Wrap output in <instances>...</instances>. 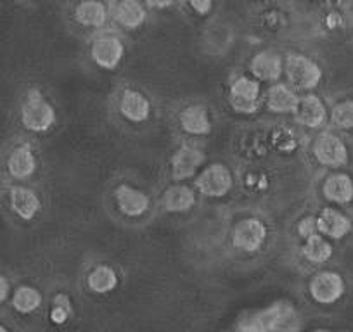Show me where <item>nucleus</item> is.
<instances>
[{
	"instance_id": "nucleus-1",
	"label": "nucleus",
	"mask_w": 353,
	"mask_h": 332,
	"mask_svg": "<svg viewBox=\"0 0 353 332\" xmlns=\"http://www.w3.org/2000/svg\"><path fill=\"white\" fill-rule=\"evenodd\" d=\"M300 317L290 303H276L258 313L244 317L237 332H296Z\"/></svg>"
},
{
	"instance_id": "nucleus-2",
	"label": "nucleus",
	"mask_w": 353,
	"mask_h": 332,
	"mask_svg": "<svg viewBox=\"0 0 353 332\" xmlns=\"http://www.w3.org/2000/svg\"><path fill=\"white\" fill-rule=\"evenodd\" d=\"M21 121L26 130L35 132V134L47 132L54 125L56 111L40 90L33 89L26 94L25 103L21 106Z\"/></svg>"
},
{
	"instance_id": "nucleus-3",
	"label": "nucleus",
	"mask_w": 353,
	"mask_h": 332,
	"mask_svg": "<svg viewBox=\"0 0 353 332\" xmlns=\"http://www.w3.org/2000/svg\"><path fill=\"white\" fill-rule=\"evenodd\" d=\"M284 71H286L288 80L291 85L301 90H312L321 83L322 70L314 59L301 54H291L286 57L284 63Z\"/></svg>"
},
{
	"instance_id": "nucleus-4",
	"label": "nucleus",
	"mask_w": 353,
	"mask_h": 332,
	"mask_svg": "<svg viewBox=\"0 0 353 332\" xmlns=\"http://www.w3.org/2000/svg\"><path fill=\"white\" fill-rule=\"evenodd\" d=\"M232 185V174L225 165L220 163L206 166L196 178V187L206 198H223L229 194Z\"/></svg>"
},
{
	"instance_id": "nucleus-5",
	"label": "nucleus",
	"mask_w": 353,
	"mask_h": 332,
	"mask_svg": "<svg viewBox=\"0 0 353 332\" xmlns=\"http://www.w3.org/2000/svg\"><path fill=\"white\" fill-rule=\"evenodd\" d=\"M310 296L319 304H332L345 294V280L339 273L324 270L310 280Z\"/></svg>"
},
{
	"instance_id": "nucleus-6",
	"label": "nucleus",
	"mask_w": 353,
	"mask_h": 332,
	"mask_svg": "<svg viewBox=\"0 0 353 332\" xmlns=\"http://www.w3.org/2000/svg\"><path fill=\"white\" fill-rule=\"evenodd\" d=\"M267 239V227L258 218H244L234 227L232 244L244 253H254Z\"/></svg>"
},
{
	"instance_id": "nucleus-7",
	"label": "nucleus",
	"mask_w": 353,
	"mask_h": 332,
	"mask_svg": "<svg viewBox=\"0 0 353 332\" xmlns=\"http://www.w3.org/2000/svg\"><path fill=\"white\" fill-rule=\"evenodd\" d=\"M314 156L321 165L329 168H339V166L348 163V149L345 142L334 134H321L314 142Z\"/></svg>"
},
{
	"instance_id": "nucleus-8",
	"label": "nucleus",
	"mask_w": 353,
	"mask_h": 332,
	"mask_svg": "<svg viewBox=\"0 0 353 332\" xmlns=\"http://www.w3.org/2000/svg\"><path fill=\"white\" fill-rule=\"evenodd\" d=\"M125 54V47L120 39L114 35H99L94 39L90 47V56L94 63L103 70H114L121 63Z\"/></svg>"
},
{
	"instance_id": "nucleus-9",
	"label": "nucleus",
	"mask_w": 353,
	"mask_h": 332,
	"mask_svg": "<svg viewBox=\"0 0 353 332\" xmlns=\"http://www.w3.org/2000/svg\"><path fill=\"white\" fill-rule=\"evenodd\" d=\"M250 71L254 80L277 81L284 71V61L274 50H261L251 59Z\"/></svg>"
},
{
	"instance_id": "nucleus-10",
	"label": "nucleus",
	"mask_w": 353,
	"mask_h": 332,
	"mask_svg": "<svg viewBox=\"0 0 353 332\" xmlns=\"http://www.w3.org/2000/svg\"><path fill=\"white\" fill-rule=\"evenodd\" d=\"M205 163V152L192 145H182L172 158V175L175 180H185Z\"/></svg>"
},
{
	"instance_id": "nucleus-11",
	"label": "nucleus",
	"mask_w": 353,
	"mask_h": 332,
	"mask_svg": "<svg viewBox=\"0 0 353 332\" xmlns=\"http://www.w3.org/2000/svg\"><path fill=\"white\" fill-rule=\"evenodd\" d=\"M114 199H117L118 209L125 216L137 218L142 216L149 209V198L139 189H134L132 185L121 184L114 191Z\"/></svg>"
},
{
	"instance_id": "nucleus-12",
	"label": "nucleus",
	"mask_w": 353,
	"mask_h": 332,
	"mask_svg": "<svg viewBox=\"0 0 353 332\" xmlns=\"http://www.w3.org/2000/svg\"><path fill=\"white\" fill-rule=\"evenodd\" d=\"M300 97L296 96L293 89H290L284 83H274L265 96V104L267 110L272 113L284 114V113H296L298 106H300Z\"/></svg>"
},
{
	"instance_id": "nucleus-13",
	"label": "nucleus",
	"mask_w": 353,
	"mask_h": 332,
	"mask_svg": "<svg viewBox=\"0 0 353 332\" xmlns=\"http://www.w3.org/2000/svg\"><path fill=\"white\" fill-rule=\"evenodd\" d=\"M294 118L300 125L308 128H319L327 121V110L324 103L317 96H305L301 97L300 106H298Z\"/></svg>"
},
{
	"instance_id": "nucleus-14",
	"label": "nucleus",
	"mask_w": 353,
	"mask_h": 332,
	"mask_svg": "<svg viewBox=\"0 0 353 332\" xmlns=\"http://www.w3.org/2000/svg\"><path fill=\"white\" fill-rule=\"evenodd\" d=\"M317 229L321 236L331 239H341L352 230V222L346 215L334 208H324L317 216Z\"/></svg>"
},
{
	"instance_id": "nucleus-15",
	"label": "nucleus",
	"mask_w": 353,
	"mask_h": 332,
	"mask_svg": "<svg viewBox=\"0 0 353 332\" xmlns=\"http://www.w3.org/2000/svg\"><path fill=\"white\" fill-rule=\"evenodd\" d=\"M120 113L132 123H144L151 114V104L137 90H125L120 99Z\"/></svg>"
},
{
	"instance_id": "nucleus-16",
	"label": "nucleus",
	"mask_w": 353,
	"mask_h": 332,
	"mask_svg": "<svg viewBox=\"0 0 353 332\" xmlns=\"http://www.w3.org/2000/svg\"><path fill=\"white\" fill-rule=\"evenodd\" d=\"M322 194L327 201L336 205H348L353 201V180L346 174H334L325 178Z\"/></svg>"
},
{
	"instance_id": "nucleus-17",
	"label": "nucleus",
	"mask_w": 353,
	"mask_h": 332,
	"mask_svg": "<svg viewBox=\"0 0 353 332\" xmlns=\"http://www.w3.org/2000/svg\"><path fill=\"white\" fill-rule=\"evenodd\" d=\"M9 203L12 211L23 220H33L40 211V199L32 189L12 187L9 192Z\"/></svg>"
},
{
	"instance_id": "nucleus-18",
	"label": "nucleus",
	"mask_w": 353,
	"mask_h": 332,
	"mask_svg": "<svg viewBox=\"0 0 353 332\" xmlns=\"http://www.w3.org/2000/svg\"><path fill=\"white\" fill-rule=\"evenodd\" d=\"M9 175L18 180L32 177L37 172V158L28 145H19L11 152L8 159Z\"/></svg>"
},
{
	"instance_id": "nucleus-19",
	"label": "nucleus",
	"mask_w": 353,
	"mask_h": 332,
	"mask_svg": "<svg viewBox=\"0 0 353 332\" xmlns=\"http://www.w3.org/2000/svg\"><path fill=\"white\" fill-rule=\"evenodd\" d=\"M182 130L191 135H206L212 130V121L205 106H189L179 116Z\"/></svg>"
},
{
	"instance_id": "nucleus-20",
	"label": "nucleus",
	"mask_w": 353,
	"mask_h": 332,
	"mask_svg": "<svg viewBox=\"0 0 353 332\" xmlns=\"http://www.w3.org/2000/svg\"><path fill=\"white\" fill-rule=\"evenodd\" d=\"M196 205V194L191 187L185 185H173L166 189L163 196V206L170 213H184L189 211Z\"/></svg>"
},
{
	"instance_id": "nucleus-21",
	"label": "nucleus",
	"mask_w": 353,
	"mask_h": 332,
	"mask_svg": "<svg viewBox=\"0 0 353 332\" xmlns=\"http://www.w3.org/2000/svg\"><path fill=\"white\" fill-rule=\"evenodd\" d=\"M148 18V12H145L144 6L141 2H134V0H125L117 4L114 9V19L117 23H120V26L127 30H135L142 25Z\"/></svg>"
},
{
	"instance_id": "nucleus-22",
	"label": "nucleus",
	"mask_w": 353,
	"mask_h": 332,
	"mask_svg": "<svg viewBox=\"0 0 353 332\" xmlns=\"http://www.w3.org/2000/svg\"><path fill=\"white\" fill-rule=\"evenodd\" d=\"M74 19L80 23L81 26H94V28H99L106 23L108 19V11L106 6L103 2H96V0H87V2H81L78 4L77 11H74Z\"/></svg>"
},
{
	"instance_id": "nucleus-23",
	"label": "nucleus",
	"mask_w": 353,
	"mask_h": 332,
	"mask_svg": "<svg viewBox=\"0 0 353 332\" xmlns=\"http://www.w3.org/2000/svg\"><path fill=\"white\" fill-rule=\"evenodd\" d=\"M87 284L97 294H108L117 289L118 273L110 265H99L88 273Z\"/></svg>"
},
{
	"instance_id": "nucleus-24",
	"label": "nucleus",
	"mask_w": 353,
	"mask_h": 332,
	"mask_svg": "<svg viewBox=\"0 0 353 332\" xmlns=\"http://www.w3.org/2000/svg\"><path fill=\"white\" fill-rule=\"evenodd\" d=\"M301 253L310 263L321 265V263H325L332 256V246L329 244L327 239H324V236L315 234V236L308 237L305 240Z\"/></svg>"
},
{
	"instance_id": "nucleus-25",
	"label": "nucleus",
	"mask_w": 353,
	"mask_h": 332,
	"mask_svg": "<svg viewBox=\"0 0 353 332\" xmlns=\"http://www.w3.org/2000/svg\"><path fill=\"white\" fill-rule=\"evenodd\" d=\"M42 304V294L33 286H21L12 296V307L18 313H33Z\"/></svg>"
},
{
	"instance_id": "nucleus-26",
	"label": "nucleus",
	"mask_w": 353,
	"mask_h": 332,
	"mask_svg": "<svg viewBox=\"0 0 353 332\" xmlns=\"http://www.w3.org/2000/svg\"><path fill=\"white\" fill-rule=\"evenodd\" d=\"M230 97L260 103V81L254 80V78L239 76L230 85Z\"/></svg>"
},
{
	"instance_id": "nucleus-27",
	"label": "nucleus",
	"mask_w": 353,
	"mask_h": 332,
	"mask_svg": "<svg viewBox=\"0 0 353 332\" xmlns=\"http://www.w3.org/2000/svg\"><path fill=\"white\" fill-rule=\"evenodd\" d=\"M331 121L341 130L353 128V99L341 101L331 111Z\"/></svg>"
},
{
	"instance_id": "nucleus-28",
	"label": "nucleus",
	"mask_w": 353,
	"mask_h": 332,
	"mask_svg": "<svg viewBox=\"0 0 353 332\" xmlns=\"http://www.w3.org/2000/svg\"><path fill=\"white\" fill-rule=\"evenodd\" d=\"M68 313H70V308H68V298L64 294H59V296L54 300V308L50 311V320L54 324L61 325L68 320Z\"/></svg>"
},
{
	"instance_id": "nucleus-29",
	"label": "nucleus",
	"mask_w": 353,
	"mask_h": 332,
	"mask_svg": "<svg viewBox=\"0 0 353 332\" xmlns=\"http://www.w3.org/2000/svg\"><path fill=\"white\" fill-rule=\"evenodd\" d=\"M229 103L232 106L234 111L237 113H244V114H251L256 113L260 110V103H253V101H243L237 99V97H229Z\"/></svg>"
},
{
	"instance_id": "nucleus-30",
	"label": "nucleus",
	"mask_w": 353,
	"mask_h": 332,
	"mask_svg": "<svg viewBox=\"0 0 353 332\" xmlns=\"http://www.w3.org/2000/svg\"><path fill=\"white\" fill-rule=\"evenodd\" d=\"M298 232H300V236L303 237L305 240H307L308 237L315 236V234L319 232L317 218H312V216H308V218L301 220L300 225H298Z\"/></svg>"
},
{
	"instance_id": "nucleus-31",
	"label": "nucleus",
	"mask_w": 353,
	"mask_h": 332,
	"mask_svg": "<svg viewBox=\"0 0 353 332\" xmlns=\"http://www.w3.org/2000/svg\"><path fill=\"white\" fill-rule=\"evenodd\" d=\"M191 8L194 9L198 14L205 16V14H208L210 9L213 8V4L210 2V0H194V2H191Z\"/></svg>"
},
{
	"instance_id": "nucleus-32",
	"label": "nucleus",
	"mask_w": 353,
	"mask_h": 332,
	"mask_svg": "<svg viewBox=\"0 0 353 332\" xmlns=\"http://www.w3.org/2000/svg\"><path fill=\"white\" fill-rule=\"evenodd\" d=\"M9 291H11V284L8 282V279H6V277H0V301H2V303L8 300Z\"/></svg>"
},
{
	"instance_id": "nucleus-33",
	"label": "nucleus",
	"mask_w": 353,
	"mask_h": 332,
	"mask_svg": "<svg viewBox=\"0 0 353 332\" xmlns=\"http://www.w3.org/2000/svg\"><path fill=\"white\" fill-rule=\"evenodd\" d=\"M172 2H148V6H152V8H168Z\"/></svg>"
},
{
	"instance_id": "nucleus-34",
	"label": "nucleus",
	"mask_w": 353,
	"mask_h": 332,
	"mask_svg": "<svg viewBox=\"0 0 353 332\" xmlns=\"http://www.w3.org/2000/svg\"><path fill=\"white\" fill-rule=\"evenodd\" d=\"M314 332H331V331H327V329H317V331H314Z\"/></svg>"
},
{
	"instance_id": "nucleus-35",
	"label": "nucleus",
	"mask_w": 353,
	"mask_h": 332,
	"mask_svg": "<svg viewBox=\"0 0 353 332\" xmlns=\"http://www.w3.org/2000/svg\"><path fill=\"white\" fill-rule=\"evenodd\" d=\"M0 332H9V331L4 327V325H2V327H0Z\"/></svg>"
}]
</instances>
